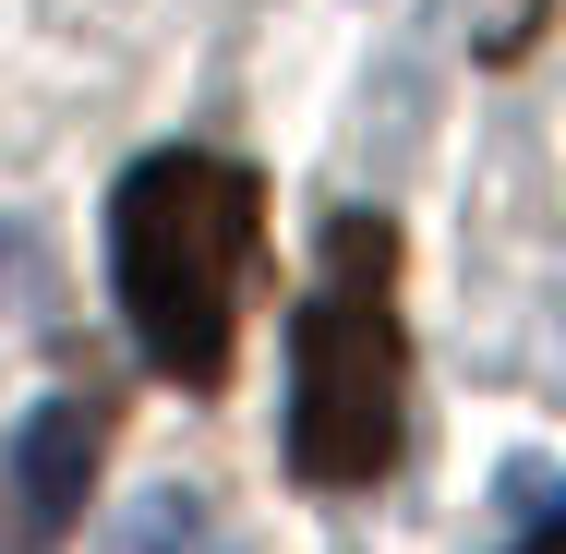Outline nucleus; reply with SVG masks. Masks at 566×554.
<instances>
[{"mask_svg":"<svg viewBox=\"0 0 566 554\" xmlns=\"http://www.w3.org/2000/svg\"><path fill=\"white\" fill-rule=\"evenodd\" d=\"M253 253H265V181L241 157H206V145H169L145 169H120L109 194V290L133 349L218 398L229 349H241V302H253Z\"/></svg>","mask_w":566,"mask_h":554,"instance_id":"f257e3e1","label":"nucleus"},{"mask_svg":"<svg viewBox=\"0 0 566 554\" xmlns=\"http://www.w3.org/2000/svg\"><path fill=\"white\" fill-rule=\"evenodd\" d=\"M410 422V337H398V229L338 218L326 278L290 314V470L302 482H374Z\"/></svg>","mask_w":566,"mask_h":554,"instance_id":"f03ea898","label":"nucleus"},{"mask_svg":"<svg viewBox=\"0 0 566 554\" xmlns=\"http://www.w3.org/2000/svg\"><path fill=\"white\" fill-rule=\"evenodd\" d=\"M85 470H97V410L85 398H49L24 435H12V494L36 531H73L85 519Z\"/></svg>","mask_w":566,"mask_h":554,"instance_id":"7ed1b4c3","label":"nucleus"},{"mask_svg":"<svg viewBox=\"0 0 566 554\" xmlns=\"http://www.w3.org/2000/svg\"><path fill=\"white\" fill-rule=\"evenodd\" d=\"M97 554H253V543L218 519V494H193V482H145V494L109 519V543H97Z\"/></svg>","mask_w":566,"mask_h":554,"instance_id":"20e7f679","label":"nucleus"},{"mask_svg":"<svg viewBox=\"0 0 566 554\" xmlns=\"http://www.w3.org/2000/svg\"><path fill=\"white\" fill-rule=\"evenodd\" d=\"M518 554H566V519H543V531H531V543H518Z\"/></svg>","mask_w":566,"mask_h":554,"instance_id":"39448f33","label":"nucleus"}]
</instances>
